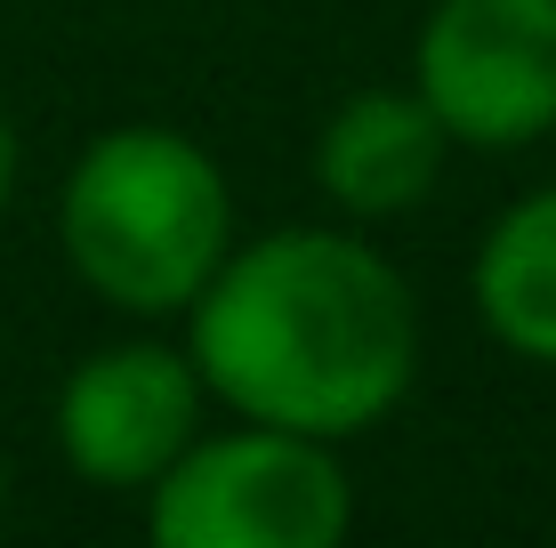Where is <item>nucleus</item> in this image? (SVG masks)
Wrapping results in <instances>:
<instances>
[{"label": "nucleus", "instance_id": "obj_8", "mask_svg": "<svg viewBox=\"0 0 556 548\" xmlns=\"http://www.w3.org/2000/svg\"><path fill=\"white\" fill-rule=\"evenodd\" d=\"M9 186H16V129H9V113H0V211H9Z\"/></svg>", "mask_w": 556, "mask_h": 548}, {"label": "nucleus", "instance_id": "obj_6", "mask_svg": "<svg viewBox=\"0 0 556 548\" xmlns=\"http://www.w3.org/2000/svg\"><path fill=\"white\" fill-rule=\"evenodd\" d=\"M444 122L428 113L419 89H355L315 138V186L339 218H404L444 178Z\"/></svg>", "mask_w": 556, "mask_h": 548}, {"label": "nucleus", "instance_id": "obj_7", "mask_svg": "<svg viewBox=\"0 0 556 548\" xmlns=\"http://www.w3.org/2000/svg\"><path fill=\"white\" fill-rule=\"evenodd\" d=\"M468 298H476V323L508 355L556 371V186L508 202L492 218V234L476 242V267H468Z\"/></svg>", "mask_w": 556, "mask_h": 548}, {"label": "nucleus", "instance_id": "obj_4", "mask_svg": "<svg viewBox=\"0 0 556 548\" xmlns=\"http://www.w3.org/2000/svg\"><path fill=\"white\" fill-rule=\"evenodd\" d=\"M412 89L452 145H532L556 129V0H435L412 41Z\"/></svg>", "mask_w": 556, "mask_h": 548}, {"label": "nucleus", "instance_id": "obj_3", "mask_svg": "<svg viewBox=\"0 0 556 548\" xmlns=\"http://www.w3.org/2000/svg\"><path fill=\"white\" fill-rule=\"evenodd\" d=\"M348 524L355 493L339 451L266 420L194 436L146 484V533L162 548H339Z\"/></svg>", "mask_w": 556, "mask_h": 548}, {"label": "nucleus", "instance_id": "obj_2", "mask_svg": "<svg viewBox=\"0 0 556 548\" xmlns=\"http://www.w3.org/2000/svg\"><path fill=\"white\" fill-rule=\"evenodd\" d=\"M65 258L105 307L122 315H186L218 258L235 251V194L186 129L122 122L81 145L56 202Z\"/></svg>", "mask_w": 556, "mask_h": 548}, {"label": "nucleus", "instance_id": "obj_5", "mask_svg": "<svg viewBox=\"0 0 556 548\" xmlns=\"http://www.w3.org/2000/svg\"><path fill=\"white\" fill-rule=\"evenodd\" d=\"M202 371L194 355L162 339H122L98 347L56 395V444L73 476L98 493H146L186 444L202 436Z\"/></svg>", "mask_w": 556, "mask_h": 548}, {"label": "nucleus", "instance_id": "obj_1", "mask_svg": "<svg viewBox=\"0 0 556 548\" xmlns=\"http://www.w3.org/2000/svg\"><path fill=\"white\" fill-rule=\"evenodd\" d=\"M186 355L226 411L348 444L404 404L419 307L395 258L348 226H275L218 258L186 307Z\"/></svg>", "mask_w": 556, "mask_h": 548}]
</instances>
